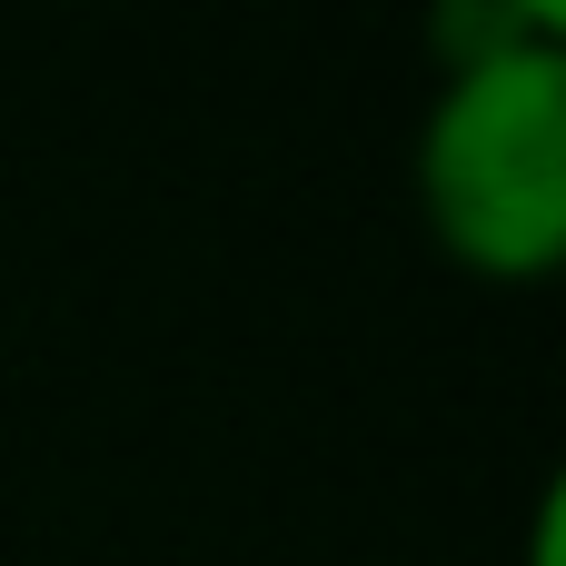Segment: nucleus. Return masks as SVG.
<instances>
[{
	"mask_svg": "<svg viewBox=\"0 0 566 566\" xmlns=\"http://www.w3.org/2000/svg\"><path fill=\"white\" fill-rule=\"evenodd\" d=\"M418 199L458 269L527 289L566 269V10H448V80L418 129Z\"/></svg>",
	"mask_w": 566,
	"mask_h": 566,
	"instance_id": "obj_1",
	"label": "nucleus"
}]
</instances>
